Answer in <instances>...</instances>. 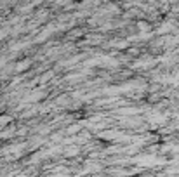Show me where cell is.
<instances>
[{"instance_id":"6da1fadb","label":"cell","mask_w":179,"mask_h":177,"mask_svg":"<svg viewBox=\"0 0 179 177\" xmlns=\"http://www.w3.org/2000/svg\"><path fill=\"white\" fill-rule=\"evenodd\" d=\"M148 122H151V123H163L165 122V116L162 113H151L148 116Z\"/></svg>"}]
</instances>
